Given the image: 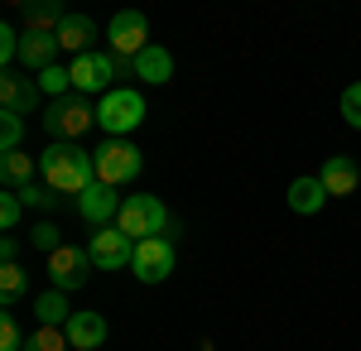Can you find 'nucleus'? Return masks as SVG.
Masks as SVG:
<instances>
[{
    "mask_svg": "<svg viewBox=\"0 0 361 351\" xmlns=\"http://www.w3.org/2000/svg\"><path fill=\"white\" fill-rule=\"evenodd\" d=\"M92 159H97V183H111V188L140 178V168H145V154L130 140H102Z\"/></svg>",
    "mask_w": 361,
    "mask_h": 351,
    "instance_id": "obj_5",
    "label": "nucleus"
},
{
    "mask_svg": "<svg viewBox=\"0 0 361 351\" xmlns=\"http://www.w3.org/2000/svg\"><path fill=\"white\" fill-rule=\"evenodd\" d=\"M68 327H39V332H29L25 351H68Z\"/></svg>",
    "mask_w": 361,
    "mask_h": 351,
    "instance_id": "obj_23",
    "label": "nucleus"
},
{
    "mask_svg": "<svg viewBox=\"0 0 361 351\" xmlns=\"http://www.w3.org/2000/svg\"><path fill=\"white\" fill-rule=\"evenodd\" d=\"M121 68H126V63H121L116 54H97V49H92V54H78L73 63H68L73 92H78V97H106V92H111V78L121 73Z\"/></svg>",
    "mask_w": 361,
    "mask_h": 351,
    "instance_id": "obj_6",
    "label": "nucleus"
},
{
    "mask_svg": "<svg viewBox=\"0 0 361 351\" xmlns=\"http://www.w3.org/2000/svg\"><path fill=\"white\" fill-rule=\"evenodd\" d=\"M0 265H20V241H15V236L0 241Z\"/></svg>",
    "mask_w": 361,
    "mask_h": 351,
    "instance_id": "obj_32",
    "label": "nucleus"
},
{
    "mask_svg": "<svg viewBox=\"0 0 361 351\" xmlns=\"http://www.w3.org/2000/svg\"><path fill=\"white\" fill-rule=\"evenodd\" d=\"M58 197H63V192H54L49 183H44V188H39V183L20 188V202H25V207H58Z\"/></svg>",
    "mask_w": 361,
    "mask_h": 351,
    "instance_id": "obj_29",
    "label": "nucleus"
},
{
    "mask_svg": "<svg viewBox=\"0 0 361 351\" xmlns=\"http://www.w3.org/2000/svg\"><path fill=\"white\" fill-rule=\"evenodd\" d=\"M63 20H68V10L58 0H29L25 5V29H34V34H58Z\"/></svg>",
    "mask_w": 361,
    "mask_h": 351,
    "instance_id": "obj_20",
    "label": "nucleus"
},
{
    "mask_svg": "<svg viewBox=\"0 0 361 351\" xmlns=\"http://www.w3.org/2000/svg\"><path fill=\"white\" fill-rule=\"evenodd\" d=\"M92 270H97L92 265V250H78V245H63V250L49 255V279H54L58 294H78Z\"/></svg>",
    "mask_w": 361,
    "mask_h": 351,
    "instance_id": "obj_9",
    "label": "nucleus"
},
{
    "mask_svg": "<svg viewBox=\"0 0 361 351\" xmlns=\"http://www.w3.org/2000/svg\"><path fill=\"white\" fill-rule=\"evenodd\" d=\"M318 178H323L328 197H347V192H357L361 168H357V159H347V154H333V159L318 168Z\"/></svg>",
    "mask_w": 361,
    "mask_h": 351,
    "instance_id": "obj_15",
    "label": "nucleus"
},
{
    "mask_svg": "<svg viewBox=\"0 0 361 351\" xmlns=\"http://www.w3.org/2000/svg\"><path fill=\"white\" fill-rule=\"evenodd\" d=\"M97 125L106 130L111 140H126L145 125V97L135 87H111L102 101H97Z\"/></svg>",
    "mask_w": 361,
    "mask_h": 351,
    "instance_id": "obj_3",
    "label": "nucleus"
},
{
    "mask_svg": "<svg viewBox=\"0 0 361 351\" xmlns=\"http://www.w3.org/2000/svg\"><path fill=\"white\" fill-rule=\"evenodd\" d=\"M87 125H97V106L87 97H78V92H68V97H58V101L44 106V130L54 140H63V144L87 135Z\"/></svg>",
    "mask_w": 361,
    "mask_h": 351,
    "instance_id": "obj_4",
    "label": "nucleus"
},
{
    "mask_svg": "<svg viewBox=\"0 0 361 351\" xmlns=\"http://www.w3.org/2000/svg\"><path fill=\"white\" fill-rule=\"evenodd\" d=\"M20 298H29L25 265H0V303H5V308H15Z\"/></svg>",
    "mask_w": 361,
    "mask_h": 351,
    "instance_id": "obj_22",
    "label": "nucleus"
},
{
    "mask_svg": "<svg viewBox=\"0 0 361 351\" xmlns=\"http://www.w3.org/2000/svg\"><path fill=\"white\" fill-rule=\"evenodd\" d=\"M34 173H39V159L25 154V149H15V154H0V183L5 192H20L34 183Z\"/></svg>",
    "mask_w": 361,
    "mask_h": 351,
    "instance_id": "obj_19",
    "label": "nucleus"
},
{
    "mask_svg": "<svg viewBox=\"0 0 361 351\" xmlns=\"http://www.w3.org/2000/svg\"><path fill=\"white\" fill-rule=\"evenodd\" d=\"M39 178H44L54 192H63V197H82V192L97 183V159L87 154L82 144L54 140V144L39 154Z\"/></svg>",
    "mask_w": 361,
    "mask_h": 351,
    "instance_id": "obj_1",
    "label": "nucleus"
},
{
    "mask_svg": "<svg viewBox=\"0 0 361 351\" xmlns=\"http://www.w3.org/2000/svg\"><path fill=\"white\" fill-rule=\"evenodd\" d=\"M0 63H5V68L20 63V29L15 25H0Z\"/></svg>",
    "mask_w": 361,
    "mask_h": 351,
    "instance_id": "obj_30",
    "label": "nucleus"
},
{
    "mask_svg": "<svg viewBox=\"0 0 361 351\" xmlns=\"http://www.w3.org/2000/svg\"><path fill=\"white\" fill-rule=\"evenodd\" d=\"M106 332H111L106 318H102V313H92V308H82V313H73V318H68V342H73L78 351H97L102 342H106Z\"/></svg>",
    "mask_w": 361,
    "mask_h": 351,
    "instance_id": "obj_14",
    "label": "nucleus"
},
{
    "mask_svg": "<svg viewBox=\"0 0 361 351\" xmlns=\"http://www.w3.org/2000/svg\"><path fill=\"white\" fill-rule=\"evenodd\" d=\"M58 54H63V44H58V34H34V29H20V68L25 73H44V68H54Z\"/></svg>",
    "mask_w": 361,
    "mask_h": 351,
    "instance_id": "obj_13",
    "label": "nucleus"
},
{
    "mask_svg": "<svg viewBox=\"0 0 361 351\" xmlns=\"http://www.w3.org/2000/svg\"><path fill=\"white\" fill-rule=\"evenodd\" d=\"M25 202H20V192H5V197H0V226H5V231H15V226H20V221H25Z\"/></svg>",
    "mask_w": 361,
    "mask_h": 351,
    "instance_id": "obj_28",
    "label": "nucleus"
},
{
    "mask_svg": "<svg viewBox=\"0 0 361 351\" xmlns=\"http://www.w3.org/2000/svg\"><path fill=\"white\" fill-rule=\"evenodd\" d=\"M92 265L97 270H130V260H135V241L121 231V226H102V231H92Z\"/></svg>",
    "mask_w": 361,
    "mask_h": 351,
    "instance_id": "obj_10",
    "label": "nucleus"
},
{
    "mask_svg": "<svg viewBox=\"0 0 361 351\" xmlns=\"http://www.w3.org/2000/svg\"><path fill=\"white\" fill-rule=\"evenodd\" d=\"M116 226L130 236V241H154V236H173L178 241V226H173V216L169 207L154 197V192H130L126 202H121V216H116Z\"/></svg>",
    "mask_w": 361,
    "mask_h": 351,
    "instance_id": "obj_2",
    "label": "nucleus"
},
{
    "mask_svg": "<svg viewBox=\"0 0 361 351\" xmlns=\"http://www.w3.org/2000/svg\"><path fill=\"white\" fill-rule=\"evenodd\" d=\"M25 342H29V337L20 332V323L5 313V318H0V351H25Z\"/></svg>",
    "mask_w": 361,
    "mask_h": 351,
    "instance_id": "obj_31",
    "label": "nucleus"
},
{
    "mask_svg": "<svg viewBox=\"0 0 361 351\" xmlns=\"http://www.w3.org/2000/svg\"><path fill=\"white\" fill-rule=\"evenodd\" d=\"M121 202H126V197H121L111 183H92V188L78 197V216H82L92 231H102V226H116L111 216H121Z\"/></svg>",
    "mask_w": 361,
    "mask_h": 351,
    "instance_id": "obj_12",
    "label": "nucleus"
},
{
    "mask_svg": "<svg viewBox=\"0 0 361 351\" xmlns=\"http://www.w3.org/2000/svg\"><path fill=\"white\" fill-rule=\"evenodd\" d=\"M39 101H44L39 78H29L20 68H5V73H0V111H5V116H25V111L39 106Z\"/></svg>",
    "mask_w": 361,
    "mask_h": 351,
    "instance_id": "obj_11",
    "label": "nucleus"
},
{
    "mask_svg": "<svg viewBox=\"0 0 361 351\" xmlns=\"http://www.w3.org/2000/svg\"><path fill=\"white\" fill-rule=\"evenodd\" d=\"M25 140V116H5L0 111V154H15Z\"/></svg>",
    "mask_w": 361,
    "mask_h": 351,
    "instance_id": "obj_26",
    "label": "nucleus"
},
{
    "mask_svg": "<svg viewBox=\"0 0 361 351\" xmlns=\"http://www.w3.org/2000/svg\"><path fill=\"white\" fill-rule=\"evenodd\" d=\"M34 318H39V327H68V294H58V289H49V294L34 298Z\"/></svg>",
    "mask_w": 361,
    "mask_h": 351,
    "instance_id": "obj_21",
    "label": "nucleus"
},
{
    "mask_svg": "<svg viewBox=\"0 0 361 351\" xmlns=\"http://www.w3.org/2000/svg\"><path fill=\"white\" fill-rule=\"evenodd\" d=\"M29 245L44 250V255H54V250H63V236H58L54 221H34V226H29Z\"/></svg>",
    "mask_w": 361,
    "mask_h": 351,
    "instance_id": "obj_25",
    "label": "nucleus"
},
{
    "mask_svg": "<svg viewBox=\"0 0 361 351\" xmlns=\"http://www.w3.org/2000/svg\"><path fill=\"white\" fill-rule=\"evenodd\" d=\"M92 39H97V20H92V15H78V10H68V20L58 25V44L78 58V54H92Z\"/></svg>",
    "mask_w": 361,
    "mask_h": 351,
    "instance_id": "obj_18",
    "label": "nucleus"
},
{
    "mask_svg": "<svg viewBox=\"0 0 361 351\" xmlns=\"http://www.w3.org/2000/svg\"><path fill=\"white\" fill-rule=\"evenodd\" d=\"M337 111H342V121H347L352 130H361V82H352V87L342 92V101H337Z\"/></svg>",
    "mask_w": 361,
    "mask_h": 351,
    "instance_id": "obj_27",
    "label": "nucleus"
},
{
    "mask_svg": "<svg viewBox=\"0 0 361 351\" xmlns=\"http://www.w3.org/2000/svg\"><path fill=\"white\" fill-rule=\"evenodd\" d=\"M106 49L116 58H130L135 63L145 49H149V20L140 15V10H121L106 20Z\"/></svg>",
    "mask_w": 361,
    "mask_h": 351,
    "instance_id": "obj_7",
    "label": "nucleus"
},
{
    "mask_svg": "<svg viewBox=\"0 0 361 351\" xmlns=\"http://www.w3.org/2000/svg\"><path fill=\"white\" fill-rule=\"evenodd\" d=\"M284 197H289V207H294L299 216H318V212H323V202H328V188H323V178H318V173H304V178H294V183H289Z\"/></svg>",
    "mask_w": 361,
    "mask_h": 351,
    "instance_id": "obj_16",
    "label": "nucleus"
},
{
    "mask_svg": "<svg viewBox=\"0 0 361 351\" xmlns=\"http://www.w3.org/2000/svg\"><path fill=\"white\" fill-rule=\"evenodd\" d=\"M178 241L173 236H154V241H140L135 245V260H130V274H135L140 284H164L169 274H173V255Z\"/></svg>",
    "mask_w": 361,
    "mask_h": 351,
    "instance_id": "obj_8",
    "label": "nucleus"
},
{
    "mask_svg": "<svg viewBox=\"0 0 361 351\" xmlns=\"http://www.w3.org/2000/svg\"><path fill=\"white\" fill-rule=\"evenodd\" d=\"M39 87H44V97H68V92H73V73H68V68H63V63H54V68H44V73H39Z\"/></svg>",
    "mask_w": 361,
    "mask_h": 351,
    "instance_id": "obj_24",
    "label": "nucleus"
},
{
    "mask_svg": "<svg viewBox=\"0 0 361 351\" xmlns=\"http://www.w3.org/2000/svg\"><path fill=\"white\" fill-rule=\"evenodd\" d=\"M130 73H135L145 87H164V82L173 78V54H169V49H159V44H149V49L130 63Z\"/></svg>",
    "mask_w": 361,
    "mask_h": 351,
    "instance_id": "obj_17",
    "label": "nucleus"
}]
</instances>
